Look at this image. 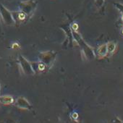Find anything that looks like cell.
Masks as SVG:
<instances>
[{"label": "cell", "mask_w": 123, "mask_h": 123, "mask_svg": "<svg viewBox=\"0 0 123 123\" xmlns=\"http://www.w3.org/2000/svg\"><path fill=\"white\" fill-rule=\"evenodd\" d=\"M0 15H1L2 20L6 25H12L15 24L12 12L2 5H0Z\"/></svg>", "instance_id": "4"}, {"label": "cell", "mask_w": 123, "mask_h": 123, "mask_svg": "<svg viewBox=\"0 0 123 123\" xmlns=\"http://www.w3.org/2000/svg\"><path fill=\"white\" fill-rule=\"evenodd\" d=\"M0 101L4 104H10L13 102V98L10 96H0Z\"/></svg>", "instance_id": "8"}, {"label": "cell", "mask_w": 123, "mask_h": 123, "mask_svg": "<svg viewBox=\"0 0 123 123\" xmlns=\"http://www.w3.org/2000/svg\"><path fill=\"white\" fill-rule=\"evenodd\" d=\"M72 36L81 49V51L88 59H92L95 56L93 50L85 42L81 36L75 31L72 29Z\"/></svg>", "instance_id": "1"}, {"label": "cell", "mask_w": 123, "mask_h": 123, "mask_svg": "<svg viewBox=\"0 0 123 123\" xmlns=\"http://www.w3.org/2000/svg\"><path fill=\"white\" fill-rule=\"evenodd\" d=\"M106 47H107V53L111 54L116 49V45L114 42H109L106 44Z\"/></svg>", "instance_id": "10"}, {"label": "cell", "mask_w": 123, "mask_h": 123, "mask_svg": "<svg viewBox=\"0 0 123 123\" xmlns=\"http://www.w3.org/2000/svg\"><path fill=\"white\" fill-rule=\"evenodd\" d=\"M114 5H115L116 7H117V8H118V9H119V10L123 13V5H121V4H116V3H115ZM122 18H123V17H122Z\"/></svg>", "instance_id": "12"}, {"label": "cell", "mask_w": 123, "mask_h": 123, "mask_svg": "<svg viewBox=\"0 0 123 123\" xmlns=\"http://www.w3.org/2000/svg\"><path fill=\"white\" fill-rule=\"evenodd\" d=\"M105 0H95V5L98 8H101L104 3Z\"/></svg>", "instance_id": "11"}, {"label": "cell", "mask_w": 123, "mask_h": 123, "mask_svg": "<svg viewBox=\"0 0 123 123\" xmlns=\"http://www.w3.org/2000/svg\"><path fill=\"white\" fill-rule=\"evenodd\" d=\"M18 62H19L20 68L23 70V73H25V75H33L34 74V71L32 68L31 63L28 60H27V59H25L23 56L20 55L18 56Z\"/></svg>", "instance_id": "5"}, {"label": "cell", "mask_w": 123, "mask_h": 123, "mask_svg": "<svg viewBox=\"0 0 123 123\" xmlns=\"http://www.w3.org/2000/svg\"><path fill=\"white\" fill-rule=\"evenodd\" d=\"M107 47L106 44H103L101 45L97 51V54L99 57H104L107 54Z\"/></svg>", "instance_id": "7"}, {"label": "cell", "mask_w": 123, "mask_h": 123, "mask_svg": "<svg viewBox=\"0 0 123 123\" xmlns=\"http://www.w3.org/2000/svg\"><path fill=\"white\" fill-rule=\"evenodd\" d=\"M12 16H13V19L15 21V24H20V23L23 22L26 18V15L22 12L21 11L20 12H12Z\"/></svg>", "instance_id": "6"}, {"label": "cell", "mask_w": 123, "mask_h": 123, "mask_svg": "<svg viewBox=\"0 0 123 123\" xmlns=\"http://www.w3.org/2000/svg\"><path fill=\"white\" fill-rule=\"evenodd\" d=\"M56 52L54 51H47L41 52L38 54V60L46 67L47 70H49L53 66L56 60Z\"/></svg>", "instance_id": "2"}, {"label": "cell", "mask_w": 123, "mask_h": 123, "mask_svg": "<svg viewBox=\"0 0 123 123\" xmlns=\"http://www.w3.org/2000/svg\"><path fill=\"white\" fill-rule=\"evenodd\" d=\"M37 5L38 2L36 0H26L20 2L19 7L20 11L26 15L27 18H30L33 15Z\"/></svg>", "instance_id": "3"}, {"label": "cell", "mask_w": 123, "mask_h": 123, "mask_svg": "<svg viewBox=\"0 0 123 123\" xmlns=\"http://www.w3.org/2000/svg\"><path fill=\"white\" fill-rule=\"evenodd\" d=\"M17 104H18V105H19L21 107H27V106H29V104L26 101V99L24 98H22V97H20V98H19L18 99Z\"/></svg>", "instance_id": "9"}]
</instances>
